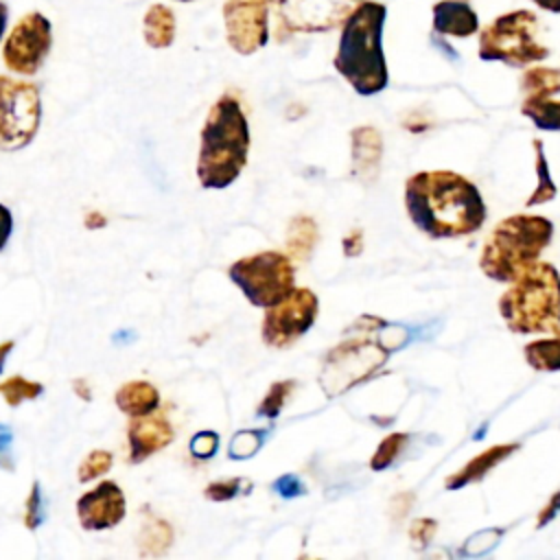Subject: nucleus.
Wrapping results in <instances>:
<instances>
[{
  "label": "nucleus",
  "mask_w": 560,
  "mask_h": 560,
  "mask_svg": "<svg viewBox=\"0 0 560 560\" xmlns=\"http://www.w3.org/2000/svg\"><path fill=\"white\" fill-rule=\"evenodd\" d=\"M405 210L429 238H462L486 221L479 188L455 171H420L405 182Z\"/></svg>",
  "instance_id": "1"
},
{
  "label": "nucleus",
  "mask_w": 560,
  "mask_h": 560,
  "mask_svg": "<svg viewBox=\"0 0 560 560\" xmlns=\"http://www.w3.org/2000/svg\"><path fill=\"white\" fill-rule=\"evenodd\" d=\"M387 9L381 2H361L341 24L335 70L361 96H374L389 83L383 52V26Z\"/></svg>",
  "instance_id": "2"
},
{
  "label": "nucleus",
  "mask_w": 560,
  "mask_h": 560,
  "mask_svg": "<svg viewBox=\"0 0 560 560\" xmlns=\"http://www.w3.org/2000/svg\"><path fill=\"white\" fill-rule=\"evenodd\" d=\"M249 122L241 101L223 94L214 101L201 129L197 177L203 188H228L247 164Z\"/></svg>",
  "instance_id": "3"
},
{
  "label": "nucleus",
  "mask_w": 560,
  "mask_h": 560,
  "mask_svg": "<svg viewBox=\"0 0 560 560\" xmlns=\"http://www.w3.org/2000/svg\"><path fill=\"white\" fill-rule=\"evenodd\" d=\"M499 313L516 335H553L560 330V273L547 260L527 267L499 298Z\"/></svg>",
  "instance_id": "4"
},
{
  "label": "nucleus",
  "mask_w": 560,
  "mask_h": 560,
  "mask_svg": "<svg viewBox=\"0 0 560 560\" xmlns=\"http://www.w3.org/2000/svg\"><path fill=\"white\" fill-rule=\"evenodd\" d=\"M553 223L540 214H512L488 234L479 267L494 282H514L549 247Z\"/></svg>",
  "instance_id": "5"
},
{
  "label": "nucleus",
  "mask_w": 560,
  "mask_h": 560,
  "mask_svg": "<svg viewBox=\"0 0 560 560\" xmlns=\"http://www.w3.org/2000/svg\"><path fill=\"white\" fill-rule=\"evenodd\" d=\"M538 20L532 11H512L499 15L479 35V57L483 61H503L516 68L542 61L549 48L536 39Z\"/></svg>",
  "instance_id": "6"
},
{
  "label": "nucleus",
  "mask_w": 560,
  "mask_h": 560,
  "mask_svg": "<svg viewBox=\"0 0 560 560\" xmlns=\"http://www.w3.org/2000/svg\"><path fill=\"white\" fill-rule=\"evenodd\" d=\"M228 276L243 291L247 302L260 308L278 304L295 287V269L291 256L273 249L258 252L232 262Z\"/></svg>",
  "instance_id": "7"
},
{
  "label": "nucleus",
  "mask_w": 560,
  "mask_h": 560,
  "mask_svg": "<svg viewBox=\"0 0 560 560\" xmlns=\"http://www.w3.org/2000/svg\"><path fill=\"white\" fill-rule=\"evenodd\" d=\"M359 332L361 337H352L326 354L324 370L319 374L326 396H339L346 389L368 381L387 361L389 350L378 339H368L370 330Z\"/></svg>",
  "instance_id": "8"
},
{
  "label": "nucleus",
  "mask_w": 560,
  "mask_h": 560,
  "mask_svg": "<svg viewBox=\"0 0 560 560\" xmlns=\"http://www.w3.org/2000/svg\"><path fill=\"white\" fill-rule=\"evenodd\" d=\"M42 122L39 88L0 74V149L18 151L35 138Z\"/></svg>",
  "instance_id": "9"
},
{
  "label": "nucleus",
  "mask_w": 560,
  "mask_h": 560,
  "mask_svg": "<svg viewBox=\"0 0 560 560\" xmlns=\"http://www.w3.org/2000/svg\"><path fill=\"white\" fill-rule=\"evenodd\" d=\"M50 48H52L50 20L39 11H31L22 15L9 31L2 44V61L11 72L33 77L44 66Z\"/></svg>",
  "instance_id": "10"
},
{
  "label": "nucleus",
  "mask_w": 560,
  "mask_h": 560,
  "mask_svg": "<svg viewBox=\"0 0 560 560\" xmlns=\"http://www.w3.org/2000/svg\"><path fill=\"white\" fill-rule=\"evenodd\" d=\"M317 295L306 287H293V291L269 306L262 317V341L271 348H287L298 341L317 319Z\"/></svg>",
  "instance_id": "11"
},
{
  "label": "nucleus",
  "mask_w": 560,
  "mask_h": 560,
  "mask_svg": "<svg viewBox=\"0 0 560 560\" xmlns=\"http://www.w3.org/2000/svg\"><path fill=\"white\" fill-rule=\"evenodd\" d=\"M278 24L289 35L326 33L341 26L365 0H269Z\"/></svg>",
  "instance_id": "12"
},
{
  "label": "nucleus",
  "mask_w": 560,
  "mask_h": 560,
  "mask_svg": "<svg viewBox=\"0 0 560 560\" xmlns=\"http://www.w3.org/2000/svg\"><path fill=\"white\" fill-rule=\"evenodd\" d=\"M269 0H225L223 24L230 48L243 57L262 50L269 42Z\"/></svg>",
  "instance_id": "13"
},
{
  "label": "nucleus",
  "mask_w": 560,
  "mask_h": 560,
  "mask_svg": "<svg viewBox=\"0 0 560 560\" xmlns=\"http://www.w3.org/2000/svg\"><path fill=\"white\" fill-rule=\"evenodd\" d=\"M125 494L116 481H101L77 501L79 523L88 532H103L118 525L125 518Z\"/></svg>",
  "instance_id": "14"
},
{
  "label": "nucleus",
  "mask_w": 560,
  "mask_h": 560,
  "mask_svg": "<svg viewBox=\"0 0 560 560\" xmlns=\"http://www.w3.org/2000/svg\"><path fill=\"white\" fill-rule=\"evenodd\" d=\"M127 438H129V462L140 464L147 457L155 455L158 451L166 448L173 442L175 431L166 420V416L153 411V413L133 418L129 424Z\"/></svg>",
  "instance_id": "15"
},
{
  "label": "nucleus",
  "mask_w": 560,
  "mask_h": 560,
  "mask_svg": "<svg viewBox=\"0 0 560 560\" xmlns=\"http://www.w3.org/2000/svg\"><path fill=\"white\" fill-rule=\"evenodd\" d=\"M352 147V175L370 186L378 179L381 160H383V138L376 127L361 125L350 131Z\"/></svg>",
  "instance_id": "16"
},
{
  "label": "nucleus",
  "mask_w": 560,
  "mask_h": 560,
  "mask_svg": "<svg viewBox=\"0 0 560 560\" xmlns=\"http://www.w3.org/2000/svg\"><path fill=\"white\" fill-rule=\"evenodd\" d=\"M518 448H521V442H505V444H494V446L481 451L479 455L468 459L457 472L448 475L444 479V488L446 490H462L470 483L481 481L490 470H494L499 464H503L508 457H512Z\"/></svg>",
  "instance_id": "17"
},
{
  "label": "nucleus",
  "mask_w": 560,
  "mask_h": 560,
  "mask_svg": "<svg viewBox=\"0 0 560 560\" xmlns=\"http://www.w3.org/2000/svg\"><path fill=\"white\" fill-rule=\"evenodd\" d=\"M433 31L448 37H470L479 20L468 0H440L433 4Z\"/></svg>",
  "instance_id": "18"
},
{
  "label": "nucleus",
  "mask_w": 560,
  "mask_h": 560,
  "mask_svg": "<svg viewBox=\"0 0 560 560\" xmlns=\"http://www.w3.org/2000/svg\"><path fill=\"white\" fill-rule=\"evenodd\" d=\"M118 409L129 418L153 413L160 407V392L149 381L122 383L114 396Z\"/></svg>",
  "instance_id": "19"
},
{
  "label": "nucleus",
  "mask_w": 560,
  "mask_h": 560,
  "mask_svg": "<svg viewBox=\"0 0 560 560\" xmlns=\"http://www.w3.org/2000/svg\"><path fill=\"white\" fill-rule=\"evenodd\" d=\"M177 20L171 7L151 4L142 18V37L149 48H168L175 42Z\"/></svg>",
  "instance_id": "20"
},
{
  "label": "nucleus",
  "mask_w": 560,
  "mask_h": 560,
  "mask_svg": "<svg viewBox=\"0 0 560 560\" xmlns=\"http://www.w3.org/2000/svg\"><path fill=\"white\" fill-rule=\"evenodd\" d=\"M173 545V527L168 521L160 518L151 510H142V525L138 534V549L140 556H151V558H162L168 553Z\"/></svg>",
  "instance_id": "21"
},
{
  "label": "nucleus",
  "mask_w": 560,
  "mask_h": 560,
  "mask_svg": "<svg viewBox=\"0 0 560 560\" xmlns=\"http://www.w3.org/2000/svg\"><path fill=\"white\" fill-rule=\"evenodd\" d=\"M317 241H319V230H317L315 219H311L306 214H298L289 221L287 249L293 260L306 262L313 256Z\"/></svg>",
  "instance_id": "22"
},
{
  "label": "nucleus",
  "mask_w": 560,
  "mask_h": 560,
  "mask_svg": "<svg viewBox=\"0 0 560 560\" xmlns=\"http://www.w3.org/2000/svg\"><path fill=\"white\" fill-rule=\"evenodd\" d=\"M525 361L538 372H560V330L551 337H540L523 348Z\"/></svg>",
  "instance_id": "23"
},
{
  "label": "nucleus",
  "mask_w": 560,
  "mask_h": 560,
  "mask_svg": "<svg viewBox=\"0 0 560 560\" xmlns=\"http://www.w3.org/2000/svg\"><path fill=\"white\" fill-rule=\"evenodd\" d=\"M521 114L527 116L538 129L560 131V101L551 96H525Z\"/></svg>",
  "instance_id": "24"
},
{
  "label": "nucleus",
  "mask_w": 560,
  "mask_h": 560,
  "mask_svg": "<svg viewBox=\"0 0 560 560\" xmlns=\"http://www.w3.org/2000/svg\"><path fill=\"white\" fill-rule=\"evenodd\" d=\"M534 147V153H536V188L532 190V195L527 197L525 206L527 208H534V206H542L547 201H551L556 195H558V186L556 182L551 179V173H549V162L545 158V144L542 140H534L532 142Z\"/></svg>",
  "instance_id": "25"
},
{
  "label": "nucleus",
  "mask_w": 560,
  "mask_h": 560,
  "mask_svg": "<svg viewBox=\"0 0 560 560\" xmlns=\"http://www.w3.org/2000/svg\"><path fill=\"white\" fill-rule=\"evenodd\" d=\"M521 90L525 96H553L560 92V70L536 66L521 77Z\"/></svg>",
  "instance_id": "26"
},
{
  "label": "nucleus",
  "mask_w": 560,
  "mask_h": 560,
  "mask_svg": "<svg viewBox=\"0 0 560 560\" xmlns=\"http://www.w3.org/2000/svg\"><path fill=\"white\" fill-rule=\"evenodd\" d=\"M267 433L269 429H241L232 435L230 444H228V457L230 459H249L254 457L260 446L265 444L267 440Z\"/></svg>",
  "instance_id": "27"
},
{
  "label": "nucleus",
  "mask_w": 560,
  "mask_h": 560,
  "mask_svg": "<svg viewBox=\"0 0 560 560\" xmlns=\"http://www.w3.org/2000/svg\"><path fill=\"white\" fill-rule=\"evenodd\" d=\"M44 392V385L37 381H28L20 374L9 376L0 383V394L9 407H18L22 400H35Z\"/></svg>",
  "instance_id": "28"
},
{
  "label": "nucleus",
  "mask_w": 560,
  "mask_h": 560,
  "mask_svg": "<svg viewBox=\"0 0 560 560\" xmlns=\"http://www.w3.org/2000/svg\"><path fill=\"white\" fill-rule=\"evenodd\" d=\"M409 444V435L407 433H389L387 438H383L381 440V444L376 446V451H374V455L370 457V468L372 470H385V468H389L398 457H400V453L405 451V446Z\"/></svg>",
  "instance_id": "29"
},
{
  "label": "nucleus",
  "mask_w": 560,
  "mask_h": 560,
  "mask_svg": "<svg viewBox=\"0 0 560 560\" xmlns=\"http://www.w3.org/2000/svg\"><path fill=\"white\" fill-rule=\"evenodd\" d=\"M505 534V527H486V529H479L475 532L472 536H468L464 542H462V549L459 553L462 556H468V558H477V556H486L488 551H492L499 540L503 538Z\"/></svg>",
  "instance_id": "30"
},
{
  "label": "nucleus",
  "mask_w": 560,
  "mask_h": 560,
  "mask_svg": "<svg viewBox=\"0 0 560 560\" xmlns=\"http://www.w3.org/2000/svg\"><path fill=\"white\" fill-rule=\"evenodd\" d=\"M293 387H295V381H278V383H273V385L269 387V392L265 394V398L260 400L256 413H258L260 418L273 420V418L282 411V407H284L287 398L291 396Z\"/></svg>",
  "instance_id": "31"
},
{
  "label": "nucleus",
  "mask_w": 560,
  "mask_h": 560,
  "mask_svg": "<svg viewBox=\"0 0 560 560\" xmlns=\"http://www.w3.org/2000/svg\"><path fill=\"white\" fill-rule=\"evenodd\" d=\"M112 453L109 451H103V448H96V451H90L85 455V459L79 464V470H77V477L81 483H88V481H94L96 477L105 475L109 468H112Z\"/></svg>",
  "instance_id": "32"
},
{
  "label": "nucleus",
  "mask_w": 560,
  "mask_h": 560,
  "mask_svg": "<svg viewBox=\"0 0 560 560\" xmlns=\"http://www.w3.org/2000/svg\"><path fill=\"white\" fill-rule=\"evenodd\" d=\"M44 523V499H42V486L39 481H33L28 499H26V510H24V527L28 532H35Z\"/></svg>",
  "instance_id": "33"
},
{
  "label": "nucleus",
  "mask_w": 560,
  "mask_h": 560,
  "mask_svg": "<svg viewBox=\"0 0 560 560\" xmlns=\"http://www.w3.org/2000/svg\"><path fill=\"white\" fill-rule=\"evenodd\" d=\"M241 486H247V481L241 479V477H232V479H223V481H212V483L206 486L203 494H206L208 501L223 503V501H232L241 492Z\"/></svg>",
  "instance_id": "34"
},
{
  "label": "nucleus",
  "mask_w": 560,
  "mask_h": 560,
  "mask_svg": "<svg viewBox=\"0 0 560 560\" xmlns=\"http://www.w3.org/2000/svg\"><path fill=\"white\" fill-rule=\"evenodd\" d=\"M188 451L195 459H210L219 451V433L197 431L188 442Z\"/></svg>",
  "instance_id": "35"
},
{
  "label": "nucleus",
  "mask_w": 560,
  "mask_h": 560,
  "mask_svg": "<svg viewBox=\"0 0 560 560\" xmlns=\"http://www.w3.org/2000/svg\"><path fill=\"white\" fill-rule=\"evenodd\" d=\"M438 534V521L435 518H413L411 525H409V540L416 545V547H427L433 536Z\"/></svg>",
  "instance_id": "36"
},
{
  "label": "nucleus",
  "mask_w": 560,
  "mask_h": 560,
  "mask_svg": "<svg viewBox=\"0 0 560 560\" xmlns=\"http://www.w3.org/2000/svg\"><path fill=\"white\" fill-rule=\"evenodd\" d=\"M271 488H273V490H276V494H280L282 499H295V497L306 494V486H304V481H302L298 475H291V472L280 475V477L273 481V486H271Z\"/></svg>",
  "instance_id": "37"
},
{
  "label": "nucleus",
  "mask_w": 560,
  "mask_h": 560,
  "mask_svg": "<svg viewBox=\"0 0 560 560\" xmlns=\"http://www.w3.org/2000/svg\"><path fill=\"white\" fill-rule=\"evenodd\" d=\"M413 503H416V494H413V492H407V490H405V492L394 494L392 501H389V508H387L389 518H392L394 523H400L402 518H407V514L411 512Z\"/></svg>",
  "instance_id": "38"
},
{
  "label": "nucleus",
  "mask_w": 560,
  "mask_h": 560,
  "mask_svg": "<svg viewBox=\"0 0 560 560\" xmlns=\"http://www.w3.org/2000/svg\"><path fill=\"white\" fill-rule=\"evenodd\" d=\"M11 444H13V433H11V429L0 422V468H2V470H9V472H13V468H15Z\"/></svg>",
  "instance_id": "39"
},
{
  "label": "nucleus",
  "mask_w": 560,
  "mask_h": 560,
  "mask_svg": "<svg viewBox=\"0 0 560 560\" xmlns=\"http://www.w3.org/2000/svg\"><path fill=\"white\" fill-rule=\"evenodd\" d=\"M558 512H560V490H556L549 497V501L540 508V512L536 516V529H542L545 525H549L558 516Z\"/></svg>",
  "instance_id": "40"
},
{
  "label": "nucleus",
  "mask_w": 560,
  "mask_h": 560,
  "mask_svg": "<svg viewBox=\"0 0 560 560\" xmlns=\"http://www.w3.org/2000/svg\"><path fill=\"white\" fill-rule=\"evenodd\" d=\"M341 249H343V256L346 258H357L361 256L363 252V230L361 228H354L350 230L343 241H341Z\"/></svg>",
  "instance_id": "41"
},
{
  "label": "nucleus",
  "mask_w": 560,
  "mask_h": 560,
  "mask_svg": "<svg viewBox=\"0 0 560 560\" xmlns=\"http://www.w3.org/2000/svg\"><path fill=\"white\" fill-rule=\"evenodd\" d=\"M11 232H13V217H11V210L0 203V252H2L4 245L9 243Z\"/></svg>",
  "instance_id": "42"
},
{
  "label": "nucleus",
  "mask_w": 560,
  "mask_h": 560,
  "mask_svg": "<svg viewBox=\"0 0 560 560\" xmlns=\"http://www.w3.org/2000/svg\"><path fill=\"white\" fill-rule=\"evenodd\" d=\"M83 225H85L88 230H101V228H105V225H107V219H105V214H103V212H98V210H90V212H85Z\"/></svg>",
  "instance_id": "43"
},
{
  "label": "nucleus",
  "mask_w": 560,
  "mask_h": 560,
  "mask_svg": "<svg viewBox=\"0 0 560 560\" xmlns=\"http://www.w3.org/2000/svg\"><path fill=\"white\" fill-rule=\"evenodd\" d=\"M72 389H74V394H77L81 400H85V402H90V400H92L90 385H88L83 378H74V381H72Z\"/></svg>",
  "instance_id": "44"
},
{
  "label": "nucleus",
  "mask_w": 560,
  "mask_h": 560,
  "mask_svg": "<svg viewBox=\"0 0 560 560\" xmlns=\"http://www.w3.org/2000/svg\"><path fill=\"white\" fill-rule=\"evenodd\" d=\"M536 7L549 11V13H560V0H532Z\"/></svg>",
  "instance_id": "45"
},
{
  "label": "nucleus",
  "mask_w": 560,
  "mask_h": 560,
  "mask_svg": "<svg viewBox=\"0 0 560 560\" xmlns=\"http://www.w3.org/2000/svg\"><path fill=\"white\" fill-rule=\"evenodd\" d=\"M13 346H15V343H13V341H11V339H9V341H2V343H0V372H2V370H4V363H7V357H9V354H11V350H13Z\"/></svg>",
  "instance_id": "46"
},
{
  "label": "nucleus",
  "mask_w": 560,
  "mask_h": 560,
  "mask_svg": "<svg viewBox=\"0 0 560 560\" xmlns=\"http://www.w3.org/2000/svg\"><path fill=\"white\" fill-rule=\"evenodd\" d=\"M7 24H9V7L0 0V42H2V37H4Z\"/></svg>",
  "instance_id": "47"
},
{
  "label": "nucleus",
  "mask_w": 560,
  "mask_h": 560,
  "mask_svg": "<svg viewBox=\"0 0 560 560\" xmlns=\"http://www.w3.org/2000/svg\"><path fill=\"white\" fill-rule=\"evenodd\" d=\"M175 2H192V0H175Z\"/></svg>",
  "instance_id": "48"
}]
</instances>
